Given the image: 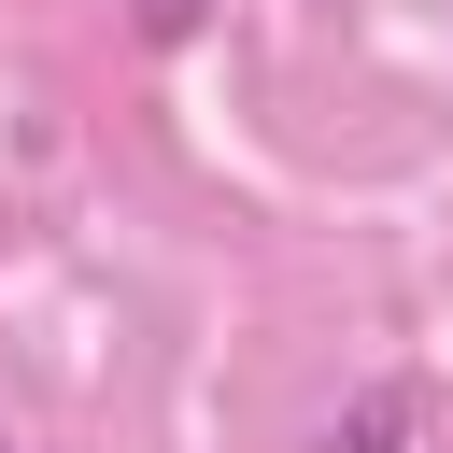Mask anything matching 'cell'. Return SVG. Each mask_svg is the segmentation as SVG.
<instances>
[{
	"mask_svg": "<svg viewBox=\"0 0 453 453\" xmlns=\"http://www.w3.org/2000/svg\"><path fill=\"white\" fill-rule=\"evenodd\" d=\"M396 439H411V382H382L354 425H326V453H396Z\"/></svg>",
	"mask_w": 453,
	"mask_h": 453,
	"instance_id": "obj_1",
	"label": "cell"
},
{
	"mask_svg": "<svg viewBox=\"0 0 453 453\" xmlns=\"http://www.w3.org/2000/svg\"><path fill=\"white\" fill-rule=\"evenodd\" d=\"M127 14H142V42H184L198 28V0H127Z\"/></svg>",
	"mask_w": 453,
	"mask_h": 453,
	"instance_id": "obj_2",
	"label": "cell"
},
{
	"mask_svg": "<svg viewBox=\"0 0 453 453\" xmlns=\"http://www.w3.org/2000/svg\"><path fill=\"white\" fill-rule=\"evenodd\" d=\"M0 453H14V439H0Z\"/></svg>",
	"mask_w": 453,
	"mask_h": 453,
	"instance_id": "obj_3",
	"label": "cell"
}]
</instances>
